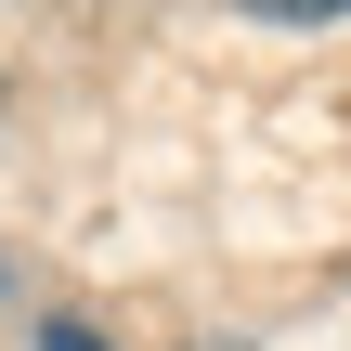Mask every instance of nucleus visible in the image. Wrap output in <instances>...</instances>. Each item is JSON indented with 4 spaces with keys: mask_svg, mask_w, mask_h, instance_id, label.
<instances>
[{
    "mask_svg": "<svg viewBox=\"0 0 351 351\" xmlns=\"http://www.w3.org/2000/svg\"><path fill=\"white\" fill-rule=\"evenodd\" d=\"M234 13H261V26H326V13H351V0H234Z\"/></svg>",
    "mask_w": 351,
    "mask_h": 351,
    "instance_id": "f257e3e1",
    "label": "nucleus"
},
{
    "mask_svg": "<svg viewBox=\"0 0 351 351\" xmlns=\"http://www.w3.org/2000/svg\"><path fill=\"white\" fill-rule=\"evenodd\" d=\"M39 351H104V339H91L78 313H52V326H39Z\"/></svg>",
    "mask_w": 351,
    "mask_h": 351,
    "instance_id": "f03ea898",
    "label": "nucleus"
}]
</instances>
